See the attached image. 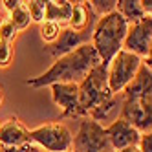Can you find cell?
Listing matches in <instances>:
<instances>
[{
    "label": "cell",
    "instance_id": "26",
    "mask_svg": "<svg viewBox=\"0 0 152 152\" xmlns=\"http://www.w3.org/2000/svg\"><path fill=\"white\" fill-rule=\"evenodd\" d=\"M143 62H145V64H147V66H148V68H150V70H152V59H145V61H143Z\"/></svg>",
    "mask_w": 152,
    "mask_h": 152
},
{
    "label": "cell",
    "instance_id": "31",
    "mask_svg": "<svg viewBox=\"0 0 152 152\" xmlns=\"http://www.w3.org/2000/svg\"><path fill=\"white\" fill-rule=\"evenodd\" d=\"M70 152H72V150H70Z\"/></svg>",
    "mask_w": 152,
    "mask_h": 152
},
{
    "label": "cell",
    "instance_id": "24",
    "mask_svg": "<svg viewBox=\"0 0 152 152\" xmlns=\"http://www.w3.org/2000/svg\"><path fill=\"white\" fill-rule=\"evenodd\" d=\"M141 6H143V9H145V13L152 15V0H141Z\"/></svg>",
    "mask_w": 152,
    "mask_h": 152
},
{
    "label": "cell",
    "instance_id": "18",
    "mask_svg": "<svg viewBox=\"0 0 152 152\" xmlns=\"http://www.w3.org/2000/svg\"><path fill=\"white\" fill-rule=\"evenodd\" d=\"M90 9L94 15H99V17H104V15H110L114 11H117V2L115 0H92L88 2Z\"/></svg>",
    "mask_w": 152,
    "mask_h": 152
},
{
    "label": "cell",
    "instance_id": "8",
    "mask_svg": "<svg viewBox=\"0 0 152 152\" xmlns=\"http://www.w3.org/2000/svg\"><path fill=\"white\" fill-rule=\"evenodd\" d=\"M152 44V15H145L136 24H128V31L123 42V50L134 53V55L147 59L148 50Z\"/></svg>",
    "mask_w": 152,
    "mask_h": 152
},
{
    "label": "cell",
    "instance_id": "19",
    "mask_svg": "<svg viewBox=\"0 0 152 152\" xmlns=\"http://www.w3.org/2000/svg\"><path fill=\"white\" fill-rule=\"evenodd\" d=\"M26 6L29 9V15L33 22L40 24L46 20V0H28Z\"/></svg>",
    "mask_w": 152,
    "mask_h": 152
},
{
    "label": "cell",
    "instance_id": "13",
    "mask_svg": "<svg viewBox=\"0 0 152 152\" xmlns=\"http://www.w3.org/2000/svg\"><path fill=\"white\" fill-rule=\"evenodd\" d=\"M73 4L70 0H46V20L57 22L59 26L68 24L72 13H73Z\"/></svg>",
    "mask_w": 152,
    "mask_h": 152
},
{
    "label": "cell",
    "instance_id": "20",
    "mask_svg": "<svg viewBox=\"0 0 152 152\" xmlns=\"http://www.w3.org/2000/svg\"><path fill=\"white\" fill-rule=\"evenodd\" d=\"M17 33H18V29L9 22V20H4L2 26H0V42H11L17 39Z\"/></svg>",
    "mask_w": 152,
    "mask_h": 152
},
{
    "label": "cell",
    "instance_id": "21",
    "mask_svg": "<svg viewBox=\"0 0 152 152\" xmlns=\"http://www.w3.org/2000/svg\"><path fill=\"white\" fill-rule=\"evenodd\" d=\"M13 59V46L9 42H0V68H7Z\"/></svg>",
    "mask_w": 152,
    "mask_h": 152
},
{
    "label": "cell",
    "instance_id": "14",
    "mask_svg": "<svg viewBox=\"0 0 152 152\" xmlns=\"http://www.w3.org/2000/svg\"><path fill=\"white\" fill-rule=\"evenodd\" d=\"M92 9L88 6V2H75L73 4V13L68 22V28L75 29V31H86L90 29L92 24Z\"/></svg>",
    "mask_w": 152,
    "mask_h": 152
},
{
    "label": "cell",
    "instance_id": "7",
    "mask_svg": "<svg viewBox=\"0 0 152 152\" xmlns=\"http://www.w3.org/2000/svg\"><path fill=\"white\" fill-rule=\"evenodd\" d=\"M121 117L136 126L141 134L152 132V94L123 99Z\"/></svg>",
    "mask_w": 152,
    "mask_h": 152
},
{
    "label": "cell",
    "instance_id": "6",
    "mask_svg": "<svg viewBox=\"0 0 152 152\" xmlns=\"http://www.w3.org/2000/svg\"><path fill=\"white\" fill-rule=\"evenodd\" d=\"M106 130L99 121L83 119L77 134L73 136L72 152H112Z\"/></svg>",
    "mask_w": 152,
    "mask_h": 152
},
{
    "label": "cell",
    "instance_id": "30",
    "mask_svg": "<svg viewBox=\"0 0 152 152\" xmlns=\"http://www.w3.org/2000/svg\"><path fill=\"white\" fill-rule=\"evenodd\" d=\"M112 152H115V150H112Z\"/></svg>",
    "mask_w": 152,
    "mask_h": 152
},
{
    "label": "cell",
    "instance_id": "10",
    "mask_svg": "<svg viewBox=\"0 0 152 152\" xmlns=\"http://www.w3.org/2000/svg\"><path fill=\"white\" fill-rule=\"evenodd\" d=\"M106 130V136H108V141L115 152L119 150H125L128 147H137L139 145V139H141V132L132 126L128 121H125L123 117H117L112 125L104 126Z\"/></svg>",
    "mask_w": 152,
    "mask_h": 152
},
{
    "label": "cell",
    "instance_id": "15",
    "mask_svg": "<svg viewBox=\"0 0 152 152\" xmlns=\"http://www.w3.org/2000/svg\"><path fill=\"white\" fill-rule=\"evenodd\" d=\"M117 11L125 17L128 24H136L147 15L139 0H117Z\"/></svg>",
    "mask_w": 152,
    "mask_h": 152
},
{
    "label": "cell",
    "instance_id": "28",
    "mask_svg": "<svg viewBox=\"0 0 152 152\" xmlns=\"http://www.w3.org/2000/svg\"><path fill=\"white\" fill-rule=\"evenodd\" d=\"M0 103H2V90H0Z\"/></svg>",
    "mask_w": 152,
    "mask_h": 152
},
{
    "label": "cell",
    "instance_id": "22",
    "mask_svg": "<svg viewBox=\"0 0 152 152\" xmlns=\"http://www.w3.org/2000/svg\"><path fill=\"white\" fill-rule=\"evenodd\" d=\"M137 148H139L141 152H152V132L141 134V139H139Z\"/></svg>",
    "mask_w": 152,
    "mask_h": 152
},
{
    "label": "cell",
    "instance_id": "27",
    "mask_svg": "<svg viewBox=\"0 0 152 152\" xmlns=\"http://www.w3.org/2000/svg\"><path fill=\"white\" fill-rule=\"evenodd\" d=\"M147 59H152V44H150V50H148V55H147ZM145 61V59H143Z\"/></svg>",
    "mask_w": 152,
    "mask_h": 152
},
{
    "label": "cell",
    "instance_id": "29",
    "mask_svg": "<svg viewBox=\"0 0 152 152\" xmlns=\"http://www.w3.org/2000/svg\"><path fill=\"white\" fill-rule=\"evenodd\" d=\"M2 22H4V20H2V18H0V26H2Z\"/></svg>",
    "mask_w": 152,
    "mask_h": 152
},
{
    "label": "cell",
    "instance_id": "5",
    "mask_svg": "<svg viewBox=\"0 0 152 152\" xmlns=\"http://www.w3.org/2000/svg\"><path fill=\"white\" fill-rule=\"evenodd\" d=\"M29 139L46 152H70L73 145L70 128L62 123H46L29 130Z\"/></svg>",
    "mask_w": 152,
    "mask_h": 152
},
{
    "label": "cell",
    "instance_id": "11",
    "mask_svg": "<svg viewBox=\"0 0 152 152\" xmlns=\"http://www.w3.org/2000/svg\"><path fill=\"white\" fill-rule=\"evenodd\" d=\"M92 33H94V31H92ZM92 33H90V29H86V31H75L72 28H62L59 39L51 44L50 53L55 59H59L62 55H68V53H72L73 50H77L79 46L92 42L90 40Z\"/></svg>",
    "mask_w": 152,
    "mask_h": 152
},
{
    "label": "cell",
    "instance_id": "4",
    "mask_svg": "<svg viewBox=\"0 0 152 152\" xmlns=\"http://www.w3.org/2000/svg\"><path fill=\"white\" fill-rule=\"evenodd\" d=\"M141 64H143V59L126 50H121L110 61V64H108V88L114 95L123 92L134 81Z\"/></svg>",
    "mask_w": 152,
    "mask_h": 152
},
{
    "label": "cell",
    "instance_id": "1",
    "mask_svg": "<svg viewBox=\"0 0 152 152\" xmlns=\"http://www.w3.org/2000/svg\"><path fill=\"white\" fill-rule=\"evenodd\" d=\"M97 64H101V59L97 55L94 44L88 42V44H83L77 50H73L68 55L55 59V62L44 73L28 79L26 84L31 88H44V86H51L57 83L81 84Z\"/></svg>",
    "mask_w": 152,
    "mask_h": 152
},
{
    "label": "cell",
    "instance_id": "2",
    "mask_svg": "<svg viewBox=\"0 0 152 152\" xmlns=\"http://www.w3.org/2000/svg\"><path fill=\"white\" fill-rule=\"evenodd\" d=\"M126 31H128V22L119 11L104 15L97 20L92 33V44L103 64L108 66L110 61L123 50Z\"/></svg>",
    "mask_w": 152,
    "mask_h": 152
},
{
    "label": "cell",
    "instance_id": "9",
    "mask_svg": "<svg viewBox=\"0 0 152 152\" xmlns=\"http://www.w3.org/2000/svg\"><path fill=\"white\" fill-rule=\"evenodd\" d=\"M51 99L61 108V117H81L79 106V84L75 83H57L50 86Z\"/></svg>",
    "mask_w": 152,
    "mask_h": 152
},
{
    "label": "cell",
    "instance_id": "3",
    "mask_svg": "<svg viewBox=\"0 0 152 152\" xmlns=\"http://www.w3.org/2000/svg\"><path fill=\"white\" fill-rule=\"evenodd\" d=\"M114 97L115 95L108 88V66L101 62V64H97L88 73V77L79 84L81 115H90L99 106L110 103Z\"/></svg>",
    "mask_w": 152,
    "mask_h": 152
},
{
    "label": "cell",
    "instance_id": "16",
    "mask_svg": "<svg viewBox=\"0 0 152 152\" xmlns=\"http://www.w3.org/2000/svg\"><path fill=\"white\" fill-rule=\"evenodd\" d=\"M9 22H11L18 31L20 29H26L33 20H31V15H29V9H28V6H26V2H22L20 0V4L13 9L11 13H9Z\"/></svg>",
    "mask_w": 152,
    "mask_h": 152
},
{
    "label": "cell",
    "instance_id": "12",
    "mask_svg": "<svg viewBox=\"0 0 152 152\" xmlns=\"http://www.w3.org/2000/svg\"><path fill=\"white\" fill-rule=\"evenodd\" d=\"M28 143H31L29 130L17 117H11L0 125V147H22Z\"/></svg>",
    "mask_w": 152,
    "mask_h": 152
},
{
    "label": "cell",
    "instance_id": "23",
    "mask_svg": "<svg viewBox=\"0 0 152 152\" xmlns=\"http://www.w3.org/2000/svg\"><path fill=\"white\" fill-rule=\"evenodd\" d=\"M2 4H4V7L7 9V11H9V13H11V11H13V9H15V7H17L18 4H20V0H4V2H2Z\"/></svg>",
    "mask_w": 152,
    "mask_h": 152
},
{
    "label": "cell",
    "instance_id": "25",
    "mask_svg": "<svg viewBox=\"0 0 152 152\" xmlns=\"http://www.w3.org/2000/svg\"><path fill=\"white\" fill-rule=\"evenodd\" d=\"M119 152H141L137 147H128V148H125V150H119Z\"/></svg>",
    "mask_w": 152,
    "mask_h": 152
},
{
    "label": "cell",
    "instance_id": "17",
    "mask_svg": "<svg viewBox=\"0 0 152 152\" xmlns=\"http://www.w3.org/2000/svg\"><path fill=\"white\" fill-rule=\"evenodd\" d=\"M62 31V26H59L57 22H51V20H44V22L39 24V33H40V39L44 42H50V44H53L59 35Z\"/></svg>",
    "mask_w": 152,
    "mask_h": 152
}]
</instances>
